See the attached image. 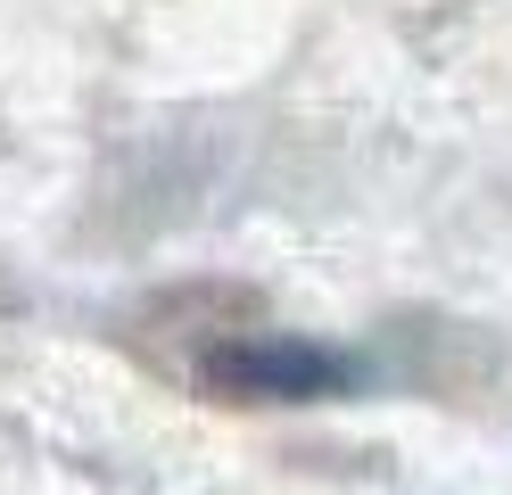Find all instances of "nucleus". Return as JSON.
<instances>
[{
  "instance_id": "1",
  "label": "nucleus",
  "mask_w": 512,
  "mask_h": 495,
  "mask_svg": "<svg viewBox=\"0 0 512 495\" xmlns=\"http://www.w3.org/2000/svg\"><path fill=\"white\" fill-rule=\"evenodd\" d=\"M356 380L364 363L331 339H306V330H248V339H223L199 355V388L232 396V405H331Z\"/></svg>"
}]
</instances>
